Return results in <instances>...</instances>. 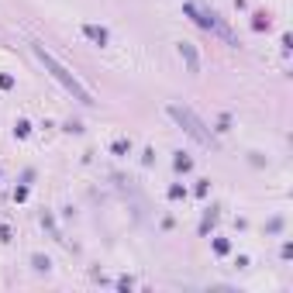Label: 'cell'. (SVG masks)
Masks as SVG:
<instances>
[{
	"instance_id": "6da1fadb",
	"label": "cell",
	"mask_w": 293,
	"mask_h": 293,
	"mask_svg": "<svg viewBox=\"0 0 293 293\" xmlns=\"http://www.w3.org/2000/svg\"><path fill=\"white\" fill-rule=\"evenodd\" d=\"M31 52H35V59L45 66V73H52V79H56L66 93H73V100H79V104H93V93H90V90L76 79V73H69V69H66V66H62V62H59V59L45 49V45L31 42Z\"/></svg>"
},
{
	"instance_id": "7a4b0ae2",
	"label": "cell",
	"mask_w": 293,
	"mask_h": 293,
	"mask_svg": "<svg viewBox=\"0 0 293 293\" xmlns=\"http://www.w3.org/2000/svg\"><path fill=\"white\" fill-rule=\"evenodd\" d=\"M183 14H186V17H193L200 28L214 31V35H221V38H224V42H231V45H234V35H231V28L221 21V17L211 10V7H204V3H197V0H190V3H183Z\"/></svg>"
},
{
	"instance_id": "3957f363",
	"label": "cell",
	"mask_w": 293,
	"mask_h": 293,
	"mask_svg": "<svg viewBox=\"0 0 293 293\" xmlns=\"http://www.w3.org/2000/svg\"><path fill=\"white\" fill-rule=\"evenodd\" d=\"M166 111H169V117H173V121H176V124H179V128H183L190 138H193V142H200V145H211V131H207V124H204V121H200V117H197L190 107L169 104Z\"/></svg>"
},
{
	"instance_id": "277c9868",
	"label": "cell",
	"mask_w": 293,
	"mask_h": 293,
	"mask_svg": "<svg viewBox=\"0 0 293 293\" xmlns=\"http://www.w3.org/2000/svg\"><path fill=\"white\" fill-rule=\"evenodd\" d=\"M179 56L186 59V69L190 73H200V56H197V49L190 42H179Z\"/></svg>"
},
{
	"instance_id": "5b68a950",
	"label": "cell",
	"mask_w": 293,
	"mask_h": 293,
	"mask_svg": "<svg viewBox=\"0 0 293 293\" xmlns=\"http://www.w3.org/2000/svg\"><path fill=\"white\" fill-rule=\"evenodd\" d=\"M83 35L97 45H107V28H100V24H83Z\"/></svg>"
},
{
	"instance_id": "8992f818",
	"label": "cell",
	"mask_w": 293,
	"mask_h": 293,
	"mask_svg": "<svg viewBox=\"0 0 293 293\" xmlns=\"http://www.w3.org/2000/svg\"><path fill=\"white\" fill-rule=\"evenodd\" d=\"M176 169H179V173H190V169H193V159L179 152V155H176Z\"/></svg>"
},
{
	"instance_id": "52a82bcc",
	"label": "cell",
	"mask_w": 293,
	"mask_h": 293,
	"mask_svg": "<svg viewBox=\"0 0 293 293\" xmlns=\"http://www.w3.org/2000/svg\"><path fill=\"white\" fill-rule=\"evenodd\" d=\"M14 131H17V138H24V135L31 131V124H28V121H17V124H14Z\"/></svg>"
},
{
	"instance_id": "ba28073f",
	"label": "cell",
	"mask_w": 293,
	"mask_h": 293,
	"mask_svg": "<svg viewBox=\"0 0 293 293\" xmlns=\"http://www.w3.org/2000/svg\"><path fill=\"white\" fill-rule=\"evenodd\" d=\"M35 269H38V273H49V259H45V255H35Z\"/></svg>"
},
{
	"instance_id": "9c48e42d",
	"label": "cell",
	"mask_w": 293,
	"mask_h": 293,
	"mask_svg": "<svg viewBox=\"0 0 293 293\" xmlns=\"http://www.w3.org/2000/svg\"><path fill=\"white\" fill-rule=\"evenodd\" d=\"M252 24L262 31V28H269V17H266V14H255V21H252Z\"/></svg>"
},
{
	"instance_id": "30bf717a",
	"label": "cell",
	"mask_w": 293,
	"mask_h": 293,
	"mask_svg": "<svg viewBox=\"0 0 293 293\" xmlns=\"http://www.w3.org/2000/svg\"><path fill=\"white\" fill-rule=\"evenodd\" d=\"M111 152H117V155H124V152H128V142H121V138H117V142L111 145Z\"/></svg>"
},
{
	"instance_id": "8fae6325",
	"label": "cell",
	"mask_w": 293,
	"mask_h": 293,
	"mask_svg": "<svg viewBox=\"0 0 293 293\" xmlns=\"http://www.w3.org/2000/svg\"><path fill=\"white\" fill-rule=\"evenodd\" d=\"M228 248H231V245H228V241H224V238H218V241H214V252H218V255H224V252H228Z\"/></svg>"
},
{
	"instance_id": "7c38bea8",
	"label": "cell",
	"mask_w": 293,
	"mask_h": 293,
	"mask_svg": "<svg viewBox=\"0 0 293 293\" xmlns=\"http://www.w3.org/2000/svg\"><path fill=\"white\" fill-rule=\"evenodd\" d=\"M0 86H3V90H10V86H14V79H10V76H0Z\"/></svg>"
}]
</instances>
